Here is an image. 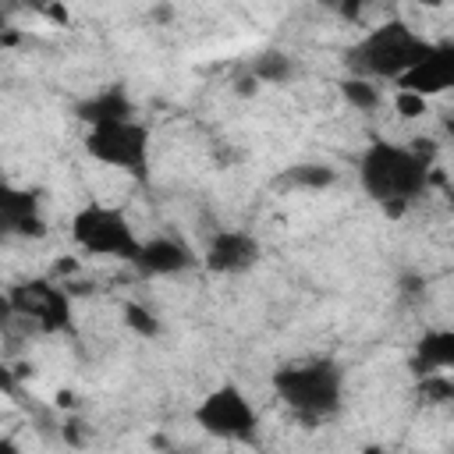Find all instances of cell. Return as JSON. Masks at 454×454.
<instances>
[{"label":"cell","instance_id":"6da1fadb","mask_svg":"<svg viewBox=\"0 0 454 454\" xmlns=\"http://www.w3.org/2000/svg\"><path fill=\"white\" fill-rule=\"evenodd\" d=\"M429 156H422L415 145H397L387 138H376L358 160V181L365 195L390 216H401L429 188Z\"/></svg>","mask_w":454,"mask_h":454},{"label":"cell","instance_id":"7a4b0ae2","mask_svg":"<svg viewBox=\"0 0 454 454\" xmlns=\"http://www.w3.org/2000/svg\"><path fill=\"white\" fill-rule=\"evenodd\" d=\"M429 46L433 43L415 35L404 21H387L348 50V71L372 82H397L429 53Z\"/></svg>","mask_w":454,"mask_h":454},{"label":"cell","instance_id":"3957f363","mask_svg":"<svg viewBox=\"0 0 454 454\" xmlns=\"http://www.w3.org/2000/svg\"><path fill=\"white\" fill-rule=\"evenodd\" d=\"M273 390L294 415L316 422V419H326L340 408L344 372L330 358H312V362H301V365L277 369Z\"/></svg>","mask_w":454,"mask_h":454},{"label":"cell","instance_id":"277c9868","mask_svg":"<svg viewBox=\"0 0 454 454\" xmlns=\"http://www.w3.org/2000/svg\"><path fill=\"white\" fill-rule=\"evenodd\" d=\"M71 238L82 252L89 255H103V259H124V262H135L138 255V234L135 227L128 223V216L114 206H99V202H89L74 213L71 220Z\"/></svg>","mask_w":454,"mask_h":454},{"label":"cell","instance_id":"5b68a950","mask_svg":"<svg viewBox=\"0 0 454 454\" xmlns=\"http://www.w3.org/2000/svg\"><path fill=\"white\" fill-rule=\"evenodd\" d=\"M85 153L96 163L124 170L131 177H145L149 174V131L135 117L92 124L89 135H85Z\"/></svg>","mask_w":454,"mask_h":454},{"label":"cell","instance_id":"8992f818","mask_svg":"<svg viewBox=\"0 0 454 454\" xmlns=\"http://www.w3.org/2000/svg\"><path fill=\"white\" fill-rule=\"evenodd\" d=\"M4 305L11 316H21L28 319L35 330L43 333H60L71 326V291L57 280H25V284H14L7 294H4Z\"/></svg>","mask_w":454,"mask_h":454},{"label":"cell","instance_id":"52a82bcc","mask_svg":"<svg viewBox=\"0 0 454 454\" xmlns=\"http://www.w3.org/2000/svg\"><path fill=\"white\" fill-rule=\"evenodd\" d=\"M195 422L220 440H252L259 415L234 383H223L202 397V404L195 408Z\"/></svg>","mask_w":454,"mask_h":454},{"label":"cell","instance_id":"ba28073f","mask_svg":"<svg viewBox=\"0 0 454 454\" xmlns=\"http://www.w3.org/2000/svg\"><path fill=\"white\" fill-rule=\"evenodd\" d=\"M202 262L209 273H220V277H238L245 270H252L259 262V241L245 231H220L206 252H202Z\"/></svg>","mask_w":454,"mask_h":454},{"label":"cell","instance_id":"9c48e42d","mask_svg":"<svg viewBox=\"0 0 454 454\" xmlns=\"http://www.w3.org/2000/svg\"><path fill=\"white\" fill-rule=\"evenodd\" d=\"M397 89H411L426 99L454 89V43H433L429 53L408 74L397 78Z\"/></svg>","mask_w":454,"mask_h":454},{"label":"cell","instance_id":"30bf717a","mask_svg":"<svg viewBox=\"0 0 454 454\" xmlns=\"http://www.w3.org/2000/svg\"><path fill=\"white\" fill-rule=\"evenodd\" d=\"M199 262V255L181 241V238H149L138 245V255H135V270L145 273V277H174V273H184Z\"/></svg>","mask_w":454,"mask_h":454},{"label":"cell","instance_id":"8fae6325","mask_svg":"<svg viewBox=\"0 0 454 454\" xmlns=\"http://www.w3.org/2000/svg\"><path fill=\"white\" fill-rule=\"evenodd\" d=\"M0 223H4V231L25 234V238H43L46 234V223L39 216L35 199L28 192H18V188L4 192V199H0Z\"/></svg>","mask_w":454,"mask_h":454},{"label":"cell","instance_id":"7c38bea8","mask_svg":"<svg viewBox=\"0 0 454 454\" xmlns=\"http://www.w3.org/2000/svg\"><path fill=\"white\" fill-rule=\"evenodd\" d=\"M74 114L92 128V124H106V121H128L135 114V106H131V99H128V92L121 85H106V89L85 96L74 106Z\"/></svg>","mask_w":454,"mask_h":454},{"label":"cell","instance_id":"4fadbf2b","mask_svg":"<svg viewBox=\"0 0 454 454\" xmlns=\"http://www.w3.org/2000/svg\"><path fill=\"white\" fill-rule=\"evenodd\" d=\"M454 369V330H426L415 344V372H450Z\"/></svg>","mask_w":454,"mask_h":454},{"label":"cell","instance_id":"5bb4252c","mask_svg":"<svg viewBox=\"0 0 454 454\" xmlns=\"http://www.w3.org/2000/svg\"><path fill=\"white\" fill-rule=\"evenodd\" d=\"M333 181H337V170L326 163H294L277 177V184H284V188H312V192L330 188Z\"/></svg>","mask_w":454,"mask_h":454},{"label":"cell","instance_id":"9a60e30c","mask_svg":"<svg viewBox=\"0 0 454 454\" xmlns=\"http://www.w3.org/2000/svg\"><path fill=\"white\" fill-rule=\"evenodd\" d=\"M340 96H344L355 110H362V114H372V110L380 106V85H376L372 78H362V74L344 78V82H340Z\"/></svg>","mask_w":454,"mask_h":454},{"label":"cell","instance_id":"2e32d148","mask_svg":"<svg viewBox=\"0 0 454 454\" xmlns=\"http://www.w3.org/2000/svg\"><path fill=\"white\" fill-rule=\"evenodd\" d=\"M252 74H255L259 82H273V85H280V82H287V78L294 74V60H291L287 53L270 50V53H259V57L252 60Z\"/></svg>","mask_w":454,"mask_h":454},{"label":"cell","instance_id":"e0dca14e","mask_svg":"<svg viewBox=\"0 0 454 454\" xmlns=\"http://www.w3.org/2000/svg\"><path fill=\"white\" fill-rule=\"evenodd\" d=\"M124 323H128L131 333H138L142 340H153V337L160 333L156 312H149V309H142V305H128V309H124Z\"/></svg>","mask_w":454,"mask_h":454},{"label":"cell","instance_id":"ac0fdd59","mask_svg":"<svg viewBox=\"0 0 454 454\" xmlns=\"http://www.w3.org/2000/svg\"><path fill=\"white\" fill-rule=\"evenodd\" d=\"M394 106H397L401 117L411 121V117H422V114H426V96H419V92H411V89H397Z\"/></svg>","mask_w":454,"mask_h":454},{"label":"cell","instance_id":"d6986e66","mask_svg":"<svg viewBox=\"0 0 454 454\" xmlns=\"http://www.w3.org/2000/svg\"><path fill=\"white\" fill-rule=\"evenodd\" d=\"M323 7H330L337 18H344V21H358L362 14H365V7H369V0H323Z\"/></svg>","mask_w":454,"mask_h":454},{"label":"cell","instance_id":"ffe728a7","mask_svg":"<svg viewBox=\"0 0 454 454\" xmlns=\"http://www.w3.org/2000/svg\"><path fill=\"white\" fill-rule=\"evenodd\" d=\"M43 18H50V21H57V25H67L71 18H67V11H64V4L60 0H28Z\"/></svg>","mask_w":454,"mask_h":454},{"label":"cell","instance_id":"44dd1931","mask_svg":"<svg viewBox=\"0 0 454 454\" xmlns=\"http://www.w3.org/2000/svg\"><path fill=\"white\" fill-rule=\"evenodd\" d=\"M443 128H447V135H454V114H450V117H443Z\"/></svg>","mask_w":454,"mask_h":454},{"label":"cell","instance_id":"7402d4cb","mask_svg":"<svg viewBox=\"0 0 454 454\" xmlns=\"http://www.w3.org/2000/svg\"><path fill=\"white\" fill-rule=\"evenodd\" d=\"M419 4H426V7H440L443 0H419Z\"/></svg>","mask_w":454,"mask_h":454},{"label":"cell","instance_id":"603a6c76","mask_svg":"<svg viewBox=\"0 0 454 454\" xmlns=\"http://www.w3.org/2000/svg\"><path fill=\"white\" fill-rule=\"evenodd\" d=\"M450 259H454V245H450Z\"/></svg>","mask_w":454,"mask_h":454}]
</instances>
